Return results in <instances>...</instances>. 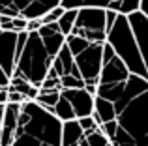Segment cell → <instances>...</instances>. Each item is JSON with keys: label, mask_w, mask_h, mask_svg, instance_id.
Segmentation results:
<instances>
[{"label": "cell", "mask_w": 148, "mask_h": 146, "mask_svg": "<svg viewBox=\"0 0 148 146\" xmlns=\"http://www.w3.org/2000/svg\"><path fill=\"white\" fill-rule=\"evenodd\" d=\"M96 96L111 105V122L99 131L112 146H148V81L131 75L105 45Z\"/></svg>", "instance_id": "cell-1"}, {"label": "cell", "mask_w": 148, "mask_h": 146, "mask_svg": "<svg viewBox=\"0 0 148 146\" xmlns=\"http://www.w3.org/2000/svg\"><path fill=\"white\" fill-rule=\"evenodd\" d=\"M64 41L66 38L62 36L56 23L40 26L38 32H26V41L19 53L11 77H19L40 90L41 83L53 66L54 56L64 47Z\"/></svg>", "instance_id": "cell-2"}, {"label": "cell", "mask_w": 148, "mask_h": 146, "mask_svg": "<svg viewBox=\"0 0 148 146\" xmlns=\"http://www.w3.org/2000/svg\"><path fill=\"white\" fill-rule=\"evenodd\" d=\"M62 122L36 101L21 103L17 131L11 146H60Z\"/></svg>", "instance_id": "cell-3"}, {"label": "cell", "mask_w": 148, "mask_h": 146, "mask_svg": "<svg viewBox=\"0 0 148 146\" xmlns=\"http://www.w3.org/2000/svg\"><path fill=\"white\" fill-rule=\"evenodd\" d=\"M105 45L114 53V56L124 64L127 71L131 75H137L141 79H146V70L145 64H143L141 53L137 49L135 43L133 32L130 28V23H127L126 15H116L112 26L107 30V38H105Z\"/></svg>", "instance_id": "cell-4"}, {"label": "cell", "mask_w": 148, "mask_h": 146, "mask_svg": "<svg viewBox=\"0 0 148 146\" xmlns=\"http://www.w3.org/2000/svg\"><path fill=\"white\" fill-rule=\"evenodd\" d=\"M66 47L71 53L84 86H96L101 73V64H103L105 43H88L81 38L66 36Z\"/></svg>", "instance_id": "cell-5"}, {"label": "cell", "mask_w": 148, "mask_h": 146, "mask_svg": "<svg viewBox=\"0 0 148 146\" xmlns=\"http://www.w3.org/2000/svg\"><path fill=\"white\" fill-rule=\"evenodd\" d=\"M26 41V32H2L0 30V105L8 103V86L15 71L19 53Z\"/></svg>", "instance_id": "cell-6"}, {"label": "cell", "mask_w": 148, "mask_h": 146, "mask_svg": "<svg viewBox=\"0 0 148 146\" xmlns=\"http://www.w3.org/2000/svg\"><path fill=\"white\" fill-rule=\"evenodd\" d=\"M69 36L81 38L88 43H105L107 38V23L105 10L99 8H79L75 17V25Z\"/></svg>", "instance_id": "cell-7"}, {"label": "cell", "mask_w": 148, "mask_h": 146, "mask_svg": "<svg viewBox=\"0 0 148 146\" xmlns=\"http://www.w3.org/2000/svg\"><path fill=\"white\" fill-rule=\"evenodd\" d=\"M58 6L60 0H0V15L32 21V19H41L47 11Z\"/></svg>", "instance_id": "cell-8"}, {"label": "cell", "mask_w": 148, "mask_h": 146, "mask_svg": "<svg viewBox=\"0 0 148 146\" xmlns=\"http://www.w3.org/2000/svg\"><path fill=\"white\" fill-rule=\"evenodd\" d=\"M47 75H53L60 81L62 90H68V88H84V83L79 75V70H77L75 62H73V56L69 53V49L66 47V41H64V47L54 56L53 66H51Z\"/></svg>", "instance_id": "cell-9"}, {"label": "cell", "mask_w": 148, "mask_h": 146, "mask_svg": "<svg viewBox=\"0 0 148 146\" xmlns=\"http://www.w3.org/2000/svg\"><path fill=\"white\" fill-rule=\"evenodd\" d=\"M60 96L69 103L73 114H75V120L92 116V113H94V96H90L84 88H68V90H60Z\"/></svg>", "instance_id": "cell-10"}, {"label": "cell", "mask_w": 148, "mask_h": 146, "mask_svg": "<svg viewBox=\"0 0 148 146\" xmlns=\"http://www.w3.org/2000/svg\"><path fill=\"white\" fill-rule=\"evenodd\" d=\"M127 23H130V28L133 32L135 43H137V49L141 53L143 64H145V70H146V77H148V19L141 11H135V13L127 15Z\"/></svg>", "instance_id": "cell-11"}, {"label": "cell", "mask_w": 148, "mask_h": 146, "mask_svg": "<svg viewBox=\"0 0 148 146\" xmlns=\"http://www.w3.org/2000/svg\"><path fill=\"white\" fill-rule=\"evenodd\" d=\"M19 111L21 105L17 103H6L4 105V120L0 128V146H11L17 131V122H19Z\"/></svg>", "instance_id": "cell-12"}, {"label": "cell", "mask_w": 148, "mask_h": 146, "mask_svg": "<svg viewBox=\"0 0 148 146\" xmlns=\"http://www.w3.org/2000/svg\"><path fill=\"white\" fill-rule=\"evenodd\" d=\"M84 133L79 128L77 120H69L62 124V133H60V146H79L83 141Z\"/></svg>", "instance_id": "cell-13"}, {"label": "cell", "mask_w": 148, "mask_h": 146, "mask_svg": "<svg viewBox=\"0 0 148 146\" xmlns=\"http://www.w3.org/2000/svg\"><path fill=\"white\" fill-rule=\"evenodd\" d=\"M8 92H17V94H21L26 101H34V98L38 96V88H34L32 84H28L26 81L19 79V77H11L10 79Z\"/></svg>", "instance_id": "cell-14"}, {"label": "cell", "mask_w": 148, "mask_h": 146, "mask_svg": "<svg viewBox=\"0 0 148 146\" xmlns=\"http://www.w3.org/2000/svg\"><path fill=\"white\" fill-rule=\"evenodd\" d=\"M58 98H60V90H38V96L34 98V101L45 111H53V107L56 105Z\"/></svg>", "instance_id": "cell-15"}, {"label": "cell", "mask_w": 148, "mask_h": 146, "mask_svg": "<svg viewBox=\"0 0 148 146\" xmlns=\"http://www.w3.org/2000/svg\"><path fill=\"white\" fill-rule=\"evenodd\" d=\"M51 114H53L54 118H58L62 124H64V122H69V120H75V114H73V111H71V107H69V103L66 101L62 96L58 98V101H56V105L53 107Z\"/></svg>", "instance_id": "cell-16"}, {"label": "cell", "mask_w": 148, "mask_h": 146, "mask_svg": "<svg viewBox=\"0 0 148 146\" xmlns=\"http://www.w3.org/2000/svg\"><path fill=\"white\" fill-rule=\"evenodd\" d=\"M139 4H141V0H114L107 10L114 11V13H118V15H126V17H127V15L139 11Z\"/></svg>", "instance_id": "cell-17"}, {"label": "cell", "mask_w": 148, "mask_h": 146, "mask_svg": "<svg viewBox=\"0 0 148 146\" xmlns=\"http://www.w3.org/2000/svg\"><path fill=\"white\" fill-rule=\"evenodd\" d=\"M75 17H77V10H64V13H62V17L56 21L58 28H60L62 36H69L71 34V28L73 25H75Z\"/></svg>", "instance_id": "cell-18"}, {"label": "cell", "mask_w": 148, "mask_h": 146, "mask_svg": "<svg viewBox=\"0 0 148 146\" xmlns=\"http://www.w3.org/2000/svg\"><path fill=\"white\" fill-rule=\"evenodd\" d=\"M84 143L86 146H112L109 143V139L99 131V129H94L90 133H84Z\"/></svg>", "instance_id": "cell-19"}, {"label": "cell", "mask_w": 148, "mask_h": 146, "mask_svg": "<svg viewBox=\"0 0 148 146\" xmlns=\"http://www.w3.org/2000/svg\"><path fill=\"white\" fill-rule=\"evenodd\" d=\"M62 13H64V8L58 6V8H54V10L47 11V13H45L41 19H38V21H40V25H41V26H43V25H51V23H56L58 19L62 17Z\"/></svg>", "instance_id": "cell-20"}, {"label": "cell", "mask_w": 148, "mask_h": 146, "mask_svg": "<svg viewBox=\"0 0 148 146\" xmlns=\"http://www.w3.org/2000/svg\"><path fill=\"white\" fill-rule=\"evenodd\" d=\"M77 124H79V128L83 129V133H90V131H94V129H98V126H96V122H94V118H92V116L79 118Z\"/></svg>", "instance_id": "cell-21"}, {"label": "cell", "mask_w": 148, "mask_h": 146, "mask_svg": "<svg viewBox=\"0 0 148 146\" xmlns=\"http://www.w3.org/2000/svg\"><path fill=\"white\" fill-rule=\"evenodd\" d=\"M114 0H83V8H99V10H107Z\"/></svg>", "instance_id": "cell-22"}, {"label": "cell", "mask_w": 148, "mask_h": 146, "mask_svg": "<svg viewBox=\"0 0 148 146\" xmlns=\"http://www.w3.org/2000/svg\"><path fill=\"white\" fill-rule=\"evenodd\" d=\"M11 32L19 34V32H26V21L21 17H15L11 19Z\"/></svg>", "instance_id": "cell-23"}, {"label": "cell", "mask_w": 148, "mask_h": 146, "mask_svg": "<svg viewBox=\"0 0 148 146\" xmlns=\"http://www.w3.org/2000/svg\"><path fill=\"white\" fill-rule=\"evenodd\" d=\"M60 6L64 10H79L83 8V0H60Z\"/></svg>", "instance_id": "cell-24"}, {"label": "cell", "mask_w": 148, "mask_h": 146, "mask_svg": "<svg viewBox=\"0 0 148 146\" xmlns=\"http://www.w3.org/2000/svg\"><path fill=\"white\" fill-rule=\"evenodd\" d=\"M26 99L23 98L21 94H17V92H8V103H17V105H21V103H25Z\"/></svg>", "instance_id": "cell-25"}, {"label": "cell", "mask_w": 148, "mask_h": 146, "mask_svg": "<svg viewBox=\"0 0 148 146\" xmlns=\"http://www.w3.org/2000/svg\"><path fill=\"white\" fill-rule=\"evenodd\" d=\"M40 21L38 19H32V21H26V32H38L40 30Z\"/></svg>", "instance_id": "cell-26"}, {"label": "cell", "mask_w": 148, "mask_h": 146, "mask_svg": "<svg viewBox=\"0 0 148 146\" xmlns=\"http://www.w3.org/2000/svg\"><path fill=\"white\" fill-rule=\"evenodd\" d=\"M139 11L148 19V0H141V4H139Z\"/></svg>", "instance_id": "cell-27"}, {"label": "cell", "mask_w": 148, "mask_h": 146, "mask_svg": "<svg viewBox=\"0 0 148 146\" xmlns=\"http://www.w3.org/2000/svg\"><path fill=\"white\" fill-rule=\"evenodd\" d=\"M2 120H4V105H0V128H2Z\"/></svg>", "instance_id": "cell-28"}, {"label": "cell", "mask_w": 148, "mask_h": 146, "mask_svg": "<svg viewBox=\"0 0 148 146\" xmlns=\"http://www.w3.org/2000/svg\"><path fill=\"white\" fill-rule=\"evenodd\" d=\"M79 146H86V143H84V137H83V141L79 143Z\"/></svg>", "instance_id": "cell-29"}]
</instances>
